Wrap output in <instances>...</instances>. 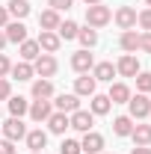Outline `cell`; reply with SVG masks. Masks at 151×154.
<instances>
[{"label": "cell", "mask_w": 151, "mask_h": 154, "mask_svg": "<svg viewBox=\"0 0 151 154\" xmlns=\"http://www.w3.org/2000/svg\"><path fill=\"white\" fill-rule=\"evenodd\" d=\"M98 154H104V151H98Z\"/></svg>", "instance_id": "47"}, {"label": "cell", "mask_w": 151, "mask_h": 154, "mask_svg": "<svg viewBox=\"0 0 151 154\" xmlns=\"http://www.w3.org/2000/svg\"><path fill=\"white\" fill-rule=\"evenodd\" d=\"M131 139L133 145H151V125H133Z\"/></svg>", "instance_id": "22"}, {"label": "cell", "mask_w": 151, "mask_h": 154, "mask_svg": "<svg viewBox=\"0 0 151 154\" xmlns=\"http://www.w3.org/2000/svg\"><path fill=\"white\" fill-rule=\"evenodd\" d=\"M24 139H27V148H30V151H45V145H48V134H45L42 128H39V131H30Z\"/></svg>", "instance_id": "19"}, {"label": "cell", "mask_w": 151, "mask_h": 154, "mask_svg": "<svg viewBox=\"0 0 151 154\" xmlns=\"http://www.w3.org/2000/svg\"><path fill=\"white\" fill-rule=\"evenodd\" d=\"M110 107H113V101H110L107 95H98V92H95L92 101H89V113H92V116H107Z\"/></svg>", "instance_id": "17"}, {"label": "cell", "mask_w": 151, "mask_h": 154, "mask_svg": "<svg viewBox=\"0 0 151 154\" xmlns=\"http://www.w3.org/2000/svg\"><path fill=\"white\" fill-rule=\"evenodd\" d=\"M139 51L151 54V33H139Z\"/></svg>", "instance_id": "36"}, {"label": "cell", "mask_w": 151, "mask_h": 154, "mask_svg": "<svg viewBox=\"0 0 151 154\" xmlns=\"http://www.w3.org/2000/svg\"><path fill=\"white\" fill-rule=\"evenodd\" d=\"M83 3H86V6H95V3H101V0H83Z\"/></svg>", "instance_id": "42"}, {"label": "cell", "mask_w": 151, "mask_h": 154, "mask_svg": "<svg viewBox=\"0 0 151 154\" xmlns=\"http://www.w3.org/2000/svg\"><path fill=\"white\" fill-rule=\"evenodd\" d=\"M36 42H39V48H42V51H48V54H57L59 45H62V38H59L54 30H42V36H39Z\"/></svg>", "instance_id": "10"}, {"label": "cell", "mask_w": 151, "mask_h": 154, "mask_svg": "<svg viewBox=\"0 0 151 154\" xmlns=\"http://www.w3.org/2000/svg\"><path fill=\"white\" fill-rule=\"evenodd\" d=\"M42 54V48H39V42H33V38H27V42H21V59L24 62H33V59Z\"/></svg>", "instance_id": "25"}, {"label": "cell", "mask_w": 151, "mask_h": 154, "mask_svg": "<svg viewBox=\"0 0 151 154\" xmlns=\"http://www.w3.org/2000/svg\"><path fill=\"white\" fill-rule=\"evenodd\" d=\"M113 18V12H110V6H104V3H95V6H86V24L98 30V27H107Z\"/></svg>", "instance_id": "1"}, {"label": "cell", "mask_w": 151, "mask_h": 154, "mask_svg": "<svg viewBox=\"0 0 151 154\" xmlns=\"http://www.w3.org/2000/svg\"><path fill=\"white\" fill-rule=\"evenodd\" d=\"M116 24H119V30H133L136 27V9L133 6H119L116 9Z\"/></svg>", "instance_id": "8"}, {"label": "cell", "mask_w": 151, "mask_h": 154, "mask_svg": "<svg viewBox=\"0 0 151 154\" xmlns=\"http://www.w3.org/2000/svg\"><path fill=\"white\" fill-rule=\"evenodd\" d=\"M57 59H54V54H39L36 59H33V71H36L39 77H48V80H51V77L57 74Z\"/></svg>", "instance_id": "3"}, {"label": "cell", "mask_w": 151, "mask_h": 154, "mask_svg": "<svg viewBox=\"0 0 151 154\" xmlns=\"http://www.w3.org/2000/svg\"><path fill=\"white\" fill-rule=\"evenodd\" d=\"M95 86H98V80H95L92 74H80L74 80V95H95Z\"/></svg>", "instance_id": "13"}, {"label": "cell", "mask_w": 151, "mask_h": 154, "mask_svg": "<svg viewBox=\"0 0 151 154\" xmlns=\"http://www.w3.org/2000/svg\"><path fill=\"white\" fill-rule=\"evenodd\" d=\"M3 33H6V42H12V45L27 42V27H24V21H9V24L3 27Z\"/></svg>", "instance_id": "9"}, {"label": "cell", "mask_w": 151, "mask_h": 154, "mask_svg": "<svg viewBox=\"0 0 151 154\" xmlns=\"http://www.w3.org/2000/svg\"><path fill=\"white\" fill-rule=\"evenodd\" d=\"M6 12H9L15 21H24L27 15H30V3H27V0H12V3L6 6Z\"/></svg>", "instance_id": "23"}, {"label": "cell", "mask_w": 151, "mask_h": 154, "mask_svg": "<svg viewBox=\"0 0 151 154\" xmlns=\"http://www.w3.org/2000/svg\"><path fill=\"white\" fill-rule=\"evenodd\" d=\"M148 113H151V98L142 95V92L131 95V101H128V116L139 122V119H148Z\"/></svg>", "instance_id": "2"}, {"label": "cell", "mask_w": 151, "mask_h": 154, "mask_svg": "<svg viewBox=\"0 0 151 154\" xmlns=\"http://www.w3.org/2000/svg\"><path fill=\"white\" fill-rule=\"evenodd\" d=\"M9 71H12V62H9V57H6V54H0V77H6Z\"/></svg>", "instance_id": "37"}, {"label": "cell", "mask_w": 151, "mask_h": 154, "mask_svg": "<svg viewBox=\"0 0 151 154\" xmlns=\"http://www.w3.org/2000/svg\"><path fill=\"white\" fill-rule=\"evenodd\" d=\"M30 154H42V151H30Z\"/></svg>", "instance_id": "44"}, {"label": "cell", "mask_w": 151, "mask_h": 154, "mask_svg": "<svg viewBox=\"0 0 151 154\" xmlns=\"http://www.w3.org/2000/svg\"><path fill=\"white\" fill-rule=\"evenodd\" d=\"M136 24H139L145 33H151V9H142V12H136Z\"/></svg>", "instance_id": "33"}, {"label": "cell", "mask_w": 151, "mask_h": 154, "mask_svg": "<svg viewBox=\"0 0 151 154\" xmlns=\"http://www.w3.org/2000/svg\"><path fill=\"white\" fill-rule=\"evenodd\" d=\"M9 74L15 77V80H33L36 71H33V65H30V62H18V65H12V71H9Z\"/></svg>", "instance_id": "29"}, {"label": "cell", "mask_w": 151, "mask_h": 154, "mask_svg": "<svg viewBox=\"0 0 151 154\" xmlns=\"http://www.w3.org/2000/svg\"><path fill=\"white\" fill-rule=\"evenodd\" d=\"M145 6H148V9H151V0H145Z\"/></svg>", "instance_id": "43"}, {"label": "cell", "mask_w": 151, "mask_h": 154, "mask_svg": "<svg viewBox=\"0 0 151 154\" xmlns=\"http://www.w3.org/2000/svg\"><path fill=\"white\" fill-rule=\"evenodd\" d=\"M0 154H15V142H9V139H0Z\"/></svg>", "instance_id": "38"}, {"label": "cell", "mask_w": 151, "mask_h": 154, "mask_svg": "<svg viewBox=\"0 0 151 154\" xmlns=\"http://www.w3.org/2000/svg\"><path fill=\"white\" fill-rule=\"evenodd\" d=\"M6 45H9V42H6V33H3V30H0V51H3V48H6Z\"/></svg>", "instance_id": "41"}, {"label": "cell", "mask_w": 151, "mask_h": 154, "mask_svg": "<svg viewBox=\"0 0 151 154\" xmlns=\"http://www.w3.org/2000/svg\"><path fill=\"white\" fill-rule=\"evenodd\" d=\"M80 142L77 139H62V145H59V154H80Z\"/></svg>", "instance_id": "32"}, {"label": "cell", "mask_w": 151, "mask_h": 154, "mask_svg": "<svg viewBox=\"0 0 151 154\" xmlns=\"http://www.w3.org/2000/svg\"><path fill=\"white\" fill-rule=\"evenodd\" d=\"M9 24V12H6V6H0V30Z\"/></svg>", "instance_id": "39"}, {"label": "cell", "mask_w": 151, "mask_h": 154, "mask_svg": "<svg viewBox=\"0 0 151 154\" xmlns=\"http://www.w3.org/2000/svg\"><path fill=\"white\" fill-rule=\"evenodd\" d=\"M54 107H57L59 113H74V110H80V101H77V95H57V101H54Z\"/></svg>", "instance_id": "21"}, {"label": "cell", "mask_w": 151, "mask_h": 154, "mask_svg": "<svg viewBox=\"0 0 151 154\" xmlns=\"http://www.w3.org/2000/svg\"><path fill=\"white\" fill-rule=\"evenodd\" d=\"M6 107H9V113L15 116V119H21V116L27 113V110H30V104H27V98H9V104H6Z\"/></svg>", "instance_id": "28"}, {"label": "cell", "mask_w": 151, "mask_h": 154, "mask_svg": "<svg viewBox=\"0 0 151 154\" xmlns=\"http://www.w3.org/2000/svg\"><path fill=\"white\" fill-rule=\"evenodd\" d=\"M27 113H30V119H33V122H48V119H51V113H54V107H51V101H33Z\"/></svg>", "instance_id": "11"}, {"label": "cell", "mask_w": 151, "mask_h": 154, "mask_svg": "<svg viewBox=\"0 0 151 154\" xmlns=\"http://www.w3.org/2000/svg\"><path fill=\"white\" fill-rule=\"evenodd\" d=\"M71 3H74V0H48V6H51L54 12H68Z\"/></svg>", "instance_id": "34"}, {"label": "cell", "mask_w": 151, "mask_h": 154, "mask_svg": "<svg viewBox=\"0 0 151 154\" xmlns=\"http://www.w3.org/2000/svg\"><path fill=\"white\" fill-rule=\"evenodd\" d=\"M71 68H74L77 74H89L95 68V57L89 54V51H77L74 57H71Z\"/></svg>", "instance_id": "6"}, {"label": "cell", "mask_w": 151, "mask_h": 154, "mask_svg": "<svg viewBox=\"0 0 151 154\" xmlns=\"http://www.w3.org/2000/svg\"><path fill=\"white\" fill-rule=\"evenodd\" d=\"M77 42L83 45V51L95 48V45H98V30H92V27H86V30H77Z\"/></svg>", "instance_id": "26"}, {"label": "cell", "mask_w": 151, "mask_h": 154, "mask_svg": "<svg viewBox=\"0 0 151 154\" xmlns=\"http://www.w3.org/2000/svg\"><path fill=\"white\" fill-rule=\"evenodd\" d=\"M116 74H122V77H136V74H139V59L133 57V54H125V57L116 62Z\"/></svg>", "instance_id": "7"}, {"label": "cell", "mask_w": 151, "mask_h": 154, "mask_svg": "<svg viewBox=\"0 0 151 154\" xmlns=\"http://www.w3.org/2000/svg\"><path fill=\"white\" fill-rule=\"evenodd\" d=\"M136 92L151 95V71H139V74H136Z\"/></svg>", "instance_id": "31"}, {"label": "cell", "mask_w": 151, "mask_h": 154, "mask_svg": "<svg viewBox=\"0 0 151 154\" xmlns=\"http://www.w3.org/2000/svg\"><path fill=\"white\" fill-rule=\"evenodd\" d=\"M0 134H3V139H9V142H18V139H24L27 136V125L21 122V119H9V122H3V128H0Z\"/></svg>", "instance_id": "4"}, {"label": "cell", "mask_w": 151, "mask_h": 154, "mask_svg": "<svg viewBox=\"0 0 151 154\" xmlns=\"http://www.w3.org/2000/svg\"><path fill=\"white\" fill-rule=\"evenodd\" d=\"M119 45H122L125 54H136V51H139V33H136V30H125L122 38H119Z\"/></svg>", "instance_id": "18"}, {"label": "cell", "mask_w": 151, "mask_h": 154, "mask_svg": "<svg viewBox=\"0 0 151 154\" xmlns=\"http://www.w3.org/2000/svg\"><path fill=\"white\" fill-rule=\"evenodd\" d=\"M65 128H71V122H68V113H51V119H48V131L51 134H65Z\"/></svg>", "instance_id": "15"}, {"label": "cell", "mask_w": 151, "mask_h": 154, "mask_svg": "<svg viewBox=\"0 0 151 154\" xmlns=\"http://www.w3.org/2000/svg\"><path fill=\"white\" fill-rule=\"evenodd\" d=\"M131 131H133V119L131 116H119L113 122V134L116 136H131Z\"/></svg>", "instance_id": "27"}, {"label": "cell", "mask_w": 151, "mask_h": 154, "mask_svg": "<svg viewBox=\"0 0 151 154\" xmlns=\"http://www.w3.org/2000/svg\"><path fill=\"white\" fill-rule=\"evenodd\" d=\"M12 98V83L6 77H0V101H9Z\"/></svg>", "instance_id": "35"}, {"label": "cell", "mask_w": 151, "mask_h": 154, "mask_svg": "<svg viewBox=\"0 0 151 154\" xmlns=\"http://www.w3.org/2000/svg\"><path fill=\"white\" fill-rule=\"evenodd\" d=\"M148 125H151V113H148Z\"/></svg>", "instance_id": "45"}, {"label": "cell", "mask_w": 151, "mask_h": 154, "mask_svg": "<svg viewBox=\"0 0 151 154\" xmlns=\"http://www.w3.org/2000/svg\"><path fill=\"white\" fill-rule=\"evenodd\" d=\"M0 139H3V134H0Z\"/></svg>", "instance_id": "46"}, {"label": "cell", "mask_w": 151, "mask_h": 154, "mask_svg": "<svg viewBox=\"0 0 151 154\" xmlns=\"http://www.w3.org/2000/svg\"><path fill=\"white\" fill-rule=\"evenodd\" d=\"M92 77L98 80V83H113V77H116V65L113 62H98L92 68Z\"/></svg>", "instance_id": "16"}, {"label": "cell", "mask_w": 151, "mask_h": 154, "mask_svg": "<svg viewBox=\"0 0 151 154\" xmlns=\"http://www.w3.org/2000/svg\"><path fill=\"white\" fill-rule=\"evenodd\" d=\"M33 98H36V101H48V98H54V83H51L48 77L33 80Z\"/></svg>", "instance_id": "14"}, {"label": "cell", "mask_w": 151, "mask_h": 154, "mask_svg": "<svg viewBox=\"0 0 151 154\" xmlns=\"http://www.w3.org/2000/svg\"><path fill=\"white\" fill-rule=\"evenodd\" d=\"M131 154H151V148H148V145H136Z\"/></svg>", "instance_id": "40"}, {"label": "cell", "mask_w": 151, "mask_h": 154, "mask_svg": "<svg viewBox=\"0 0 151 154\" xmlns=\"http://www.w3.org/2000/svg\"><path fill=\"white\" fill-rule=\"evenodd\" d=\"M68 122H71V128L74 131H80V134H89L95 125V116L89 113V110H74V113L68 116Z\"/></svg>", "instance_id": "5"}, {"label": "cell", "mask_w": 151, "mask_h": 154, "mask_svg": "<svg viewBox=\"0 0 151 154\" xmlns=\"http://www.w3.org/2000/svg\"><path fill=\"white\" fill-rule=\"evenodd\" d=\"M148 98H151V95H148Z\"/></svg>", "instance_id": "48"}, {"label": "cell", "mask_w": 151, "mask_h": 154, "mask_svg": "<svg viewBox=\"0 0 151 154\" xmlns=\"http://www.w3.org/2000/svg\"><path fill=\"white\" fill-rule=\"evenodd\" d=\"M77 30H80V27H77L74 21H59V27H57V36L68 42V38H77Z\"/></svg>", "instance_id": "30"}, {"label": "cell", "mask_w": 151, "mask_h": 154, "mask_svg": "<svg viewBox=\"0 0 151 154\" xmlns=\"http://www.w3.org/2000/svg\"><path fill=\"white\" fill-rule=\"evenodd\" d=\"M107 98H110L113 104H128V101H131V86H128V83H113Z\"/></svg>", "instance_id": "20"}, {"label": "cell", "mask_w": 151, "mask_h": 154, "mask_svg": "<svg viewBox=\"0 0 151 154\" xmlns=\"http://www.w3.org/2000/svg\"><path fill=\"white\" fill-rule=\"evenodd\" d=\"M39 27H42V30H54V33H57V27H59V12L45 9V12L39 15Z\"/></svg>", "instance_id": "24"}, {"label": "cell", "mask_w": 151, "mask_h": 154, "mask_svg": "<svg viewBox=\"0 0 151 154\" xmlns=\"http://www.w3.org/2000/svg\"><path fill=\"white\" fill-rule=\"evenodd\" d=\"M80 148H83L86 154H98V151H104V136L95 134V131L83 134V142H80Z\"/></svg>", "instance_id": "12"}]
</instances>
